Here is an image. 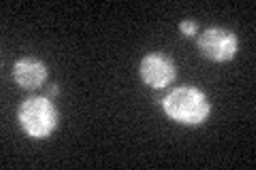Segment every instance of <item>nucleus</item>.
<instances>
[{"label": "nucleus", "instance_id": "obj_1", "mask_svg": "<svg viewBox=\"0 0 256 170\" xmlns=\"http://www.w3.org/2000/svg\"><path fill=\"white\" fill-rule=\"evenodd\" d=\"M162 107L171 119L186 126H201L210 117V100L196 87H178L162 100Z\"/></svg>", "mask_w": 256, "mask_h": 170}, {"label": "nucleus", "instance_id": "obj_2", "mask_svg": "<svg viewBox=\"0 0 256 170\" xmlns=\"http://www.w3.org/2000/svg\"><path fill=\"white\" fill-rule=\"evenodd\" d=\"M20 124L32 139H45L58 126V109L50 98H28L20 107Z\"/></svg>", "mask_w": 256, "mask_h": 170}, {"label": "nucleus", "instance_id": "obj_3", "mask_svg": "<svg viewBox=\"0 0 256 170\" xmlns=\"http://www.w3.org/2000/svg\"><path fill=\"white\" fill-rule=\"evenodd\" d=\"M198 51L207 60L228 62L237 53V36L226 28H207L198 34Z\"/></svg>", "mask_w": 256, "mask_h": 170}, {"label": "nucleus", "instance_id": "obj_4", "mask_svg": "<svg viewBox=\"0 0 256 170\" xmlns=\"http://www.w3.org/2000/svg\"><path fill=\"white\" fill-rule=\"evenodd\" d=\"M141 79L152 87H166L175 79V64L162 53H150L141 60Z\"/></svg>", "mask_w": 256, "mask_h": 170}, {"label": "nucleus", "instance_id": "obj_5", "mask_svg": "<svg viewBox=\"0 0 256 170\" xmlns=\"http://www.w3.org/2000/svg\"><path fill=\"white\" fill-rule=\"evenodd\" d=\"M13 77L24 90H36V87H41L45 83L47 66L36 58H22L15 62Z\"/></svg>", "mask_w": 256, "mask_h": 170}, {"label": "nucleus", "instance_id": "obj_6", "mask_svg": "<svg viewBox=\"0 0 256 170\" xmlns=\"http://www.w3.org/2000/svg\"><path fill=\"white\" fill-rule=\"evenodd\" d=\"M180 30H182L184 36L194 38V36L198 34V23H196V21H190V19H184V21L180 23Z\"/></svg>", "mask_w": 256, "mask_h": 170}, {"label": "nucleus", "instance_id": "obj_7", "mask_svg": "<svg viewBox=\"0 0 256 170\" xmlns=\"http://www.w3.org/2000/svg\"><path fill=\"white\" fill-rule=\"evenodd\" d=\"M58 94H60V85H52L50 90L45 92V98H50V100H52V98H56Z\"/></svg>", "mask_w": 256, "mask_h": 170}]
</instances>
